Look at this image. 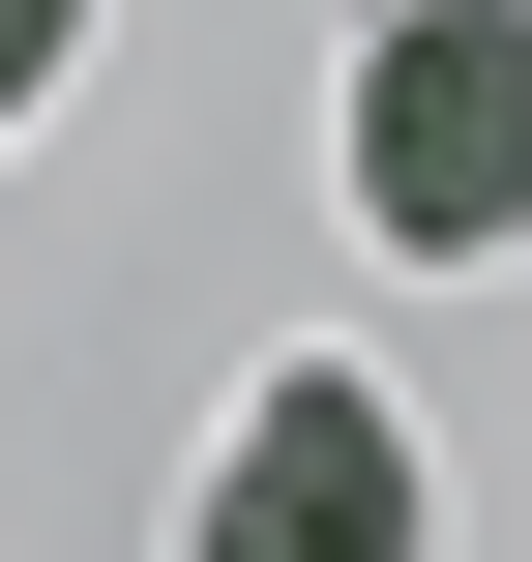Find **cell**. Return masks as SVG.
<instances>
[{
	"label": "cell",
	"instance_id": "6da1fadb",
	"mask_svg": "<svg viewBox=\"0 0 532 562\" xmlns=\"http://www.w3.org/2000/svg\"><path fill=\"white\" fill-rule=\"evenodd\" d=\"M355 237L532 267V0H355Z\"/></svg>",
	"mask_w": 532,
	"mask_h": 562
},
{
	"label": "cell",
	"instance_id": "3957f363",
	"mask_svg": "<svg viewBox=\"0 0 532 562\" xmlns=\"http://www.w3.org/2000/svg\"><path fill=\"white\" fill-rule=\"evenodd\" d=\"M59 59H89V0H0V148L59 119Z\"/></svg>",
	"mask_w": 532,
	"mask_h": 562
},
{
	"label": "cell",
	"instance_id": "7a4b0ae2",
	"mask_svg": "<svg viewBox=\"0 0 532 562\" xmlns=\"http://www.w3.org/2000/svg\"><path fill=\"white\" fill-rule=\"evenodd\" d=\"M178 562H444L415 415H385L355 356H267V385H237V445H207V504H178Z\"/></svg>",
	"mask_w": 532,
	"mask_h": 562
}]
</instances>
